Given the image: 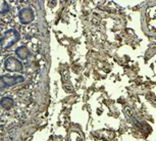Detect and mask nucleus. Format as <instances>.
Segmentation results:
<instances>
[{
	"instance_id": "obj_2",
	"label": "nucleus",
	"mask_w": 156,
	"mask_h": 141,
	"mask_svg": "<svg viewBox=\"0 0 156 141\" xmlns=\"http://www.w3.org/2000/svg\"><path fill=\"white\" fill-rule=\"evenodd\" d=\"M26 81V78L22 75H3L0 76V90H4L6 88L12 87L14 85L23 83Z\"/></svg>"
},
{
	"instance_id": "obj_5",
	"label": "nucleus",
	"mask_w": 156,
	"mask_h": 141,
	"mask_svg": "<svg viewBox=\"0 0 156 141\" xmlns=\"http://www.w3.org/2000/svg\"><path fill=\"white\" fill-rule=\"evenodd\" d=\"M16 55L17 56V58L22 61V60H25L30 56L31 52H30V49L28 48L27 46L25 45H22V46H19L16 49Z\"/></svg>"
},
{
	"instance_id": "obj_3",
	"label": "nucleus",
	"mask_w": 156,
	"mask_h": 141,
	"mask_svg": "<svg viewBox=\"0 0 156 141\" xmlns=\"http://www.w3.org/2000/svg\"><path fill=\"white\" fill-rule=\"evenodd\" d=\"M4 69L11 73H19L23 70V64L19 58L16 56H9L4 60Z\"/></svg>"
},
{
	"instance_id": "obj_1",
	"label": "nucleus",
	"mask_w": 156,
	"mask_h": 141,
	"mask_svg": "<svg viewBox=\"0 0 156 141\" xmlns=\"http://www.w3.org/2000/svg\"><path fill=\"white\" fill-rule=\"evenodd\" d=\"M20 39V35L16 29H9L3 34V36L0 37V48L8 49L13 46Z\"/></svg>"
},
{
	"instance_id": "obj_6",
	"label": "nucleus",
	"mask_w": 156,
	"mask_h": 141,
	"mask_svg": "<svg viewBox=\"0 0 156 141\" xmlns=\"http://www.w3.org/2000/svg\"><path fill=\"white\" fill-rule=\"evenodd\" d=\"M0 105H1V107L3 108V110H8L14 105V100L10 96H4V97H2L0 99Z\"/></svg>"
},
{
	"instance_id": "obj_4",
	"label": "nucleus",
	"mask_w": 156,
	"mask_h": 141,
	"mask_svg": "<svg viewBox=\"0 0 156 141\" xmlns=\"http://www.w3.org/2000/svg\"><path fill=\"white\" fill-rule=\"evenodd\" d=\"M19 20L20 24L23 25H28V24H31L32 22H34L35 20V11L32 7L28 6V7H23L19 11Z\"/></svg>"
},
{
	"instance_id": "obj_7",
	"label": "nucleus",
	"mask_w": 156,
	"mask_h": 141,
	"mask_svg": "<svg viewBox=\"0 0 156 141\" xmlns=\"http://www.w3.org/2000/svg\"><path fill=\"white\" fill-rule=\"evenodd\" d=\"M10 10V6L8 5L6 1H3V0H0V13L1 14H6L9 13Z\"/></svg>"
},
{
	"instance_id": "obj_8",
	"label": "nucleus",
	"mask_w": 156,
	"mask_h": 141,
	"mask_svg": "<svg viewBox=\"0 0 156 141\" xmlns=\"http://www.w3.org/2000/svg\"><path fill=\"white\" fill-rule=\"evenodd\" d=\"M0 69H1V63H0Z\"/></svg>"
}]
</instances>
